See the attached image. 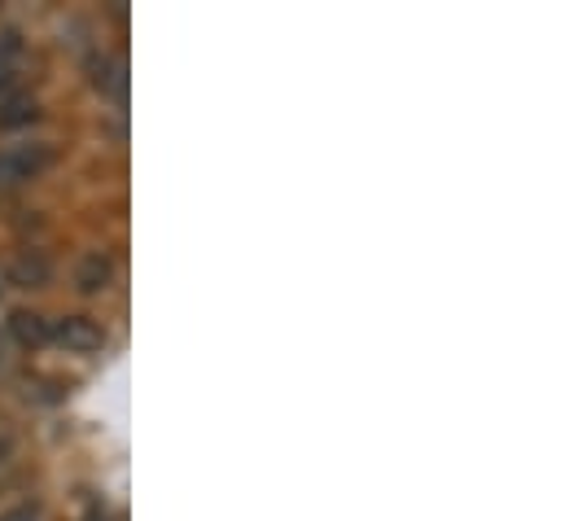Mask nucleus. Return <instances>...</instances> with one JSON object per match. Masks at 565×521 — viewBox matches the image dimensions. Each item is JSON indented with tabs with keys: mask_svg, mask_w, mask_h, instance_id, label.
Segmentation results:
<instances>
[{
	"mask_svg": "<svg viewBox=\"0 0 565 521\" xmlns=\"http://www.w3.org/2000/svg\"><path fill=\"white\" fill-rule=\"evenodd\" d=\"M49 342L66 347L71 355H97V351H106L110 333L93 316H57V320H49Z\"/></svg>",
	"mask_w": 565,
	"mask_h": 521,
	"instance_id": "obj_1",
	"label": "nucleus"
},
{
	"mask_svg": "<svg viewBox=\"0 0 565 521\" xmlns=\"http://www.w3.org/2000/svg\"><path fill=\"white\" fill-rule=\"evenodd\" d=\"M53 162H57V149H53L49 140H31V145L0 149V189H4V184H22V180H35V176H44Z\"/></svg>",
	"mask_w": 565,
	"mask_h": 521,
	"instance_id": "obj_2",
	"label": "nucleus"
},
{
	"mask_svg": "<svg viewBox=\"0 0 565 521\" xmlns=\"http://www.w3.org/2000/svg\"><path fill=\"white\" fill-rule=\"evenodd\" d=\"M115 255L110 251H84L79 263H75V285L84 289V294H106L110 285H115Z\"/></svg>",
	"mask_w": 565,
	"mask_h": 521,
	"instance_id": "obj_3",
	"label": "nucleus"
},
{
	"mask_svg": "<svg viewBox=\"0 0 565 521\" xmlns=\"http://www.w3.org/2000/svg\"><path fill=\"white\" fill-rule=\"evenodd\" d=\"M4 276H9L13 285H26V289H31V285H49V280H53V263L44 259L40 251H22L18 259L4 263Z\"/></svg>",
	"mask_w": 565,
	"mask_h": 521,
	"instance_id": "obj_4",
	"label": "nucleus"
},
{
	"mask_svg": "<svg viewBox=\"0 0 565 521\" xmlns=\"http://www.w3.org/2000/svg\"><path fill=\"white\" fill-rule=\"evenodd\" d=\"M9 333H13V342L26 347V351L49 347V320H44L40 311H13V316H9Z\"/></svg>",
	"mask_w": 565,
	"mask_h": 521,
	"instance_id": "obj_5",
	"label": "nucleus"
},
{
	"mask_svg": "<svg viewBox=\"0 0 565 521\" xmlns=\"http://www.w3.org/2000/svg\"><path fill=\"white\" fill-rule=\"evenodd\" d=\"M93 88H97L102 97H124V88H128V79H124V62L110 57V53H102V57L93 62Z\"/></svg>",
	"mask_w": 565,
	"mask_h": 521,
	"instance_id": "obj_6",
	"label": "nucleus"
},
{
	"mask_svg": "<svg viewBox=\"0 0 565 521\" xmlns=\"http://www.w3.org/2000/svg\"><path fill=\"white\" fill-rule=\"evenodd\" d=\"M35 119H40V102H31V97H13L0 106V128H26Z\"/></svg>",
	"mask_w": 565,
	"mask_h": 521,
	"instance_id": "obj_7",
	"label": "nucleus"
},
{
	"mask_svg": "<svg viewBox=\"0 0 565 521\" xmlns=\"http://www.w3.org/2000/svg\"><path fill=\"white\" fill-rule=\"evenodd\" d=\"M22 53V40H18V31H0V71L4 66H13V57Z\"/></svg>",
	"mask_w": 565,
	"mask_h": 521,
	"instance_id": "obj_8",
	"label": "nucleus"
},
{
	"mask_svg": "<svg viewBox=\"0 0 565 521\" xmlns=\"http://www.w3.org/2000/svg\"><path fill=\"white\" fill-rule=\"evenodd\" d=\"M44 518V509L35 504V500H26V504H13V509H4L0 521H40Z\"/></svg>",
	"mask_w": 565,
	"mask_h": 521,
	"instance_id": "obj_9",
	"label": "nucleus"
},
{
	"mask_svg": "<svg viewBox=\"0 0 565 521\" xmlns=\"http://www.w3.org/2000/svg\"><path fill=\"white\" fill-rule=\"evenodd\" d=\"M18 88H22V75H18L13 66H4V71H0V106H4V102H13V97H18Z\"/></svg>",
	"mask_w": 565,
	"mask_h": 521,
	"instance_id": "obj_10",
	"label": "nucleus"
},
{
	"mask_svg": "<svg viewBox=\"0 0 565 521\" xmlns=\"http://www.w3.org/2000/svg\"><path fill=\"white\" fill-rule=\"evenodd\" d=\"M9 451H13V443H9V438H0V474H4V465H9Z\"/></svg>",
	"mask_w": 565,
	"mask_h": 521,
	"instance_id": "obj_11",
	"label": "nucleus"
},
{
	"mask_svg": "<svg viewBox=\"0 0 565 521\" xmlns=\"http://www.w3.org/2000/svg\"><path fill=\"white\" fill-rule=\"evenodd\" d=\"M84 521H110V513H106V509H93V513H88Z\"/></svg>",
	"mask_w": 565,
	"mask_h": 521,
	"instance_id": "obj_12",
	"label": "nucleus"
}]
</instances>
